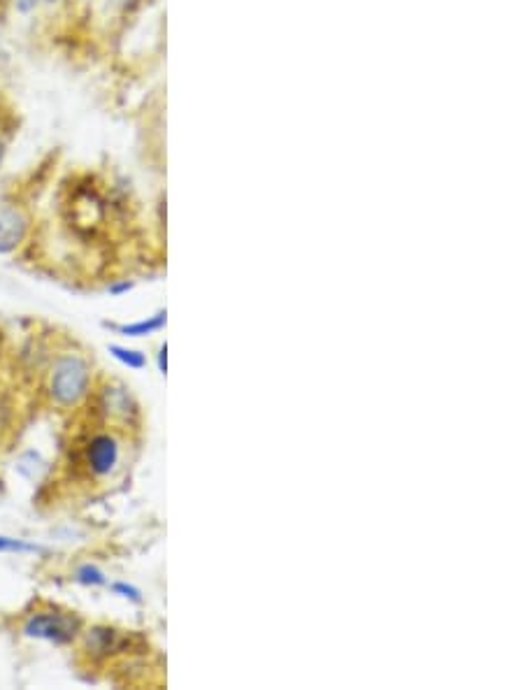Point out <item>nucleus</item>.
I'll use <instances>...</instances> for the list:
<instances>
[{
    "label": "nucleus",
    "mask_w": 523,
    "mask_h": 690,
    "mask_svg": "<svg viewBox=\"0 0 523 690\" xmlns=\"http://www.w3.org/2000/svg\"><path fill=\"white\" fill-rule=\"evenodd\" d=\"M91 368L82 356L66 354L49 372V395L59 407H75L89 395Z\"/></svg>",
    "instance_id": "obj_1"
},
{
    "label": "nucleus",
    "mask_w": 523,
    "mask_h": 690,
    "mask_svg": "<svg viewBox=\"0 0 523 690\" xmlns=\"http://www.w3.org/2000/svg\"><path fill=\"white\" fill-rule=\"evenodd\" d=\"M82 630V621L70 612H56V609H47V612H33L24 623V635L31 639H42V642L66 646L75 642L77 635Z\"/></svg>",
    "instance_id": "obj_2"
},
{
    "label": "nucleus",
    "mask_w": 523,
    "mask_h": 690,
    "mask_svg": "<svg viewBox=\"0 0 523 690\" xmlns=\"http://www.w3.org/2000/svg\"><path fill=\"white\" fill-rule=\"evenodd\" d=\"M31 219L17 203H0V256L14 254L26 242Z\"/></svg>",
    "instance_id": "obj_3"
},
{
    "label": "nucleus",
    "mask_w": 523,
    "mask_h": 690,
    "mask_svg": "<svg viewBox=\"0 0 523 690\" xmlns=\"http://www.w3.org/2000/svg\"><path fill=\"white\" fill-rule=\"evenodd\" d=\"M84 458H87V467L93 477H107L119 465V442L110 433L93 435L87 444V451H84Z\"/></svg>",
    "instance_id": "obj_4"
},
{
    "label": "nucleus",
    "mask_w": 523,
    "mask_h": 690,
    "mask_svg": "<svg viewBox=\"0 0 523 690\" xmlns=\"http://www.w3.org/2000/svg\"><path fill=\"white\" fill-rule=\"evenodd\" d=\"M166 326V312H159L152 319H145V321H138V323H128V326H114L119 330L121 335H128V337H142V335H152L156 330H161Z\"/></svg>",
    "instance_id": "obj_5"
},
{
    "label": "nucleus",
    "mask_w": 523,
    "mask_h": 690,
    "mask_svg": "<svg viewBox=\"0 0 523 690\" xmlns=\"http://www.w3.org/2000/svg\"><path fill=\"white\" fill-rule=\"evenodd\" d=\"M0 553H17V556H21V553H45V546L10 535H0Z\"/></svg>",
    "instance_id": "obj_6"
},
{
    "label": "nucleus",
    "mask_w": 523,
    "mask_h": 690,
    "mask_svg": "<svg viewBox=\"0 0 523 690\" xmlns=\"http://www.w3.org/2000/svg\"><path fill=\"white\" fill-rule=\"evenodd\" d=\"M110 354L117 358L119 363H124L126 368L131 370H142L147 365V358L145 354H140V351L135 349H126V347H119V344H112L110 347Z\"/></svg>",
    "instance_id": "obj_7"
},
{
    "label": "nucleus",
    "mask_w": 523,
    "mask_h": 690,
    "mask_svg": "<svg viewBox=\"0 0 523 690\" xmlns=\"http://www.w3.org/2000/svg\"><path fill=\"white\" fill-rule=\"evenodd\" d=\"M75 581H77V584H82V586L96 588V586H105L107 584V577H105V572L100 570V567L87 563V565L77 567Z\"/></svg>",
    "instance_id": "obj_8"
},
{
    "label": "nucleus",
    "mask_w": 523,
    "mask_h": 690,
    "mask_svg": "<svg viewBox=\"0 0 523 690\" xmlns=\"http://www.w3.org/2000/svg\"><path fill=\"white\" fill-rule=\"evenodd\" d=\"M42 7V0H12V10L19 14V17H31Z\"/></svg>",
    "instance_id": "obj_9"
},
{
    "label": "nucleus",
    "mask_w": 523,
    "mask_h": 690,
    "mask_svg": "<svg viewBox=\"0 0 523 690\" xmlns=\"http://www.w3.org/2000/svg\"><path fill=\"white\" fill-rule=\"evenodd\" d=\"M110 3V7L117 14H121V17H126V14H133L138 7L145 3V0H107Z\"/></svg>",
    "instance_id": "obj_10"
},
{
    "label": "nucleus",
    "mask_w": 523,
    "mask_h": 690,
    "mask_svg": "<svg viewBox=\"0 0 523 690\" xmlns=\"http://www.w3.org/2000/svg\"><path fill=\"white\" fill-rule=\"evenodd\" d=\"M112 591L121 595V598L131 600V602H142V593L138 591V588L131 586V584H124V581H117V584L112 586Z\"/></svg>",
    "instance_id": "obj_11"
},
{
    "label": "nucleus",
    "mask_w": 523,
    "mask_h": 690,
    "mask_svg": "<svg viewBox=\"0 0 523 690\" xmlns=\"http://www.w3.org/2000/svg\"><path fill=\"white\" fill-rule=\"evenodd\" d=\"M7 152H10V142L3 133H0V172L5 168V161H7Z\"/></svg>",
    "instance_id": "obj_12"
},
{
    "label": "nucleus",
    "mask_w": 523,
    "mask_h": 690,
    "mask_svg": "<svg viewBox=\"0 0 523 690\" xmlns=\"http://www.w3.org/2000/svg\"><path fill=\"white\" fill-rule=\"evenodd\" d=\"M131 289H133V284L131 282H124V284L110 286V293H112V296H121V293H126V291H131Z\"/></svg>",
    "instance_id": "obj_13"
},
{
    "label": "nucleus",
    "mask_w": 523,
    "mask_h": 690,
    "mask_svg": "<svg viewBox=\"0 0 523 690\" xmlns=\"http://www.w3.org/2000/svg\"><path fill=\"white\" fill-rule=\"evenodd\" d=\"M166 354H168V349L163 347L161 354H159V370L163 372V375H166Z\"/></svg>",
    "instance_id": "obj_14"
},
{
    "label": "nucleus",
    "mask_w": 523,
    "mask_h": 690,
    "mask_svg": "<svg viewBox=\"0 0 523 690\" xmlns=\"http://www.w3.org/2000/svg\"><path fill=\"white\" fill-rule=\"evenodd\" d=\"M61 3H66V0H42V5H47V7H56Z\"/></svg>",
    "instance_id": "obj_15"
}]
</instances>
